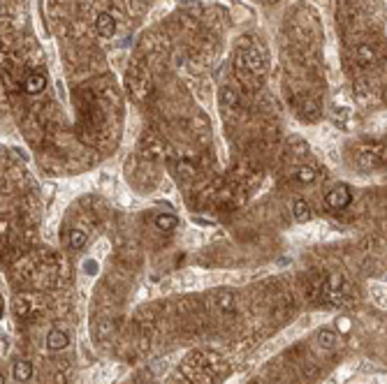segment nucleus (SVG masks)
I'll return each mask as SVG.
<instances>
[{"mask_svg": "<svg viewBox=\"0 0 387 384\" xmlns=\"http://www.w3.org/2000/svg\"><path fill=\"white\" fill-rule=\"evenodd\" d=\"M325 202L329 208H334V211H343V208L350 206V202H353V192H350L348 185H336V188H331L329 192L325 194Z\"/></svg>", "mask_w": 387, "mask_h": 384, "instance_id": "obj_1", "label": "nucleus"}, {"mask_svg": "<svg viewBox=\"0 0 387 384\" xmlns=\"http://www.w3.org/2000/svg\"><path fill=\"white\" fill-rule=\"evenodd\" d=\"M95 30H98V35L104 37V40L114 37L116 35V19L107 12H100L98 19H95Z\"/></svg>", "mask_w": 387, "mask_h": 384, "instance_id": "obj_2", "label": "nucleus"}, {"mask_svg": "<svg viewBox=\"0 0 387 384\" xmlns=\"http://www.w3.org/2000/svg\"><path fill=\"white\" fill-rule=\"evenodd\" d=\"M67 345H70V336H67L65 331H61V328H51V331L47 333V347L51 352H61V350H65Z\"/></svg>", "mask_w": 387, "mask_h": 384, "instance_id": "obj_3", "label": "nucleus"}, {"mask_svg": "<svg viewBox=\"0 0 387 384\" xmlns=\"http://www.w3.org/2000/svg\"><path fill=\"white\" fill-rule=\"evenodd\" d=\"M44 88H47V77H44L42 72H33L24 81V90L28 93V95H38V93H42Z\"/></svg>", "mask_w": 387, "mask_h": 384, "instance_id": "obj_4", "label": "nucleus"}, {"mask_svg": "<svg viewBox=\"0 0 387 384\" xmlns=\"http://www.w3.org/2000/svg\"><path fill=\"white\" fill-rule=\"evenodd\" d=\"M355 60H357L362 67H368V65L376 60V49L371 44H359L357 51H355Z\"/></svg>", "mask_w": 387, "mask_h": 384, "instance_id": "obj_5", "label": "nucleus"}, {"mask_svg": "<svg viewBox=\"0 0 387 384\" xmlns=\"http://www.w3.org/2000/svg\"><path fill=\"white\" fill-rule=\"evenodd\" d=\"M12 375H14V379H19V382H26V379L33 377V363L26 359H19L12 365Z\"/></svg>", "mask_w": 387, "mask_h": 384, "instance_id": "obj_6", "label": "nucleus"}, {"mask_svg": "<svg viewBox=\"0 0 387 384\" xmlns=\"http://www.w3.org/2000/svg\"><path fill=\"white\" fill-rule=\"evenodd\" d=\"M311 206H308V202H304V199H294L292 202V217L297 222H308L311 220Z\"/></svg>", "mask_w": 387, "mask_h": 384, "instance_id": "obj_7", "label": "nucleus"}, {"mask_svg": "<svg viewBox=\"0 0 387 384\" xmlns=\"http://www.w3.org/2000/svg\"><path fill=\"white\" fill-rule=\"evenodd\" d=\"M336 342H339V338H336V333L331 331V328H320V331H318V345H320L322 350H334Z\"/></svg>", "mask_w": 387, "mask_h": 384, "instance_id": "obj_8", "label": "nucleus"}, {"mask_svg": "<svg viewBox=\"0 0 387 384\" xmlns=\"http://www.w3.org/2000/svg\"><path fill=\"white\" fill-rule=\"evenodd\" d=\"M153 222H155V227H158V229L169 231V229H174V227L179 225V217L172 215V213H158Z\"/></svg>", "mask_w": 387, "mask_h": 384, "instance_id": "obj_9", "label": "nucleus"}, {"mask_svg": "<svg viewBox=\"0 0 387 384\" xmlns=\"http://www.w3.org/2000/svg\"><path fill=\"white\" fill-rule=\"evenodd\" d=\"M86 241H89V234H86V229H79V227H77V229L70 231V248H75V250L84 248Z\"/></svg>", "mask_w": 387, "mask_h": 384, "instance_id": "obj_10", "label": "nucleus"}, {"mask_svg": "<svg viewBox=\"0 0 387 384\" xmlns=\"http://www.w3.org/2000/svg\"><path fill=\"white\" fill-rule=\"evenodd\" d=\"M294 174H297V180H299V183H313V180H315V176H318L313 167H299Z\"/></svg>", "mask_w": 387, "mask_h": 384, "instance_id": "obj_11", "label": "nucleus"}, {"mask_svg": "<svg viewBox=\"0 0 387 384\" xmlns=\"http://www.w3.org/2000/svg\"><path fill=\"white\" fill-rule=\"evenodd\" d=\"M327 287H329V291H331V299H336V294H341V289H343V276H339V273L329 276Z\"/></svg>", "mask_w": 387, "mask_h": 384, "instance_id": "obj_12", "label": "nucleus"}, {"mask_svg": "<svg viewBox=\"0 0 387 384\" xmlns=\"http://www.w3.org/2000/svg\"><path fill=\"white\" fill-rule=\"evenodd\" d=\"M218 305L223 310H232L234 308V294L232 291H218Z\"/></svg>", "mask_w": 387, "mask_h": 384, "instance_id": "obj_13", "label": "nucleus"}, {"mask_svg": "<svg viewBox=\"0 0 387 384\" xmlns=\"http://www.w3.org/2000/svg\"><path fill=\"white\" fill-rule=\"evenodd\" d=\"M86 266H89V273L95 271V262H86Z\"/></svg>", "mask_w": 387, "mask_h": 384, "instance_id": "obj_14", "label": "nucleus"}]
</instances>
